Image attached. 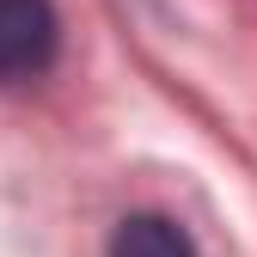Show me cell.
Returning a JSON list of instances; mask_svg holds the SVG:
<instances>
[{
    "mask_svg": "<svg viewBox=\"0 0 257 257\" xmlns=\"http://www.w3.org/2000/svg\"><path fill=\"white\" fill-rule=\"evenodd\" d=\"M55 37L49 0H0V80H37L55 61Z\"/></svg>",
    "mask_w": 257,
    "mask_h": 257,
    "instance_id": "6da1fadb",
    "label": "cell"
},
{
    "mask_svg": "<svg viewBox=\"0 0 257 257\" xmlns=\"http://www.w3.org/2000/svg\"><path fill=\"white\" fill-rule=\"evenodd\" d=\"M110 257H196V245L166 214H128L110 239Z\"/></svg>",
    "mask_w": 257,
    "mask_h": 257,
    "instance_id": "7a4b0ae2",
    "label": "cell"
}]
</instances>
